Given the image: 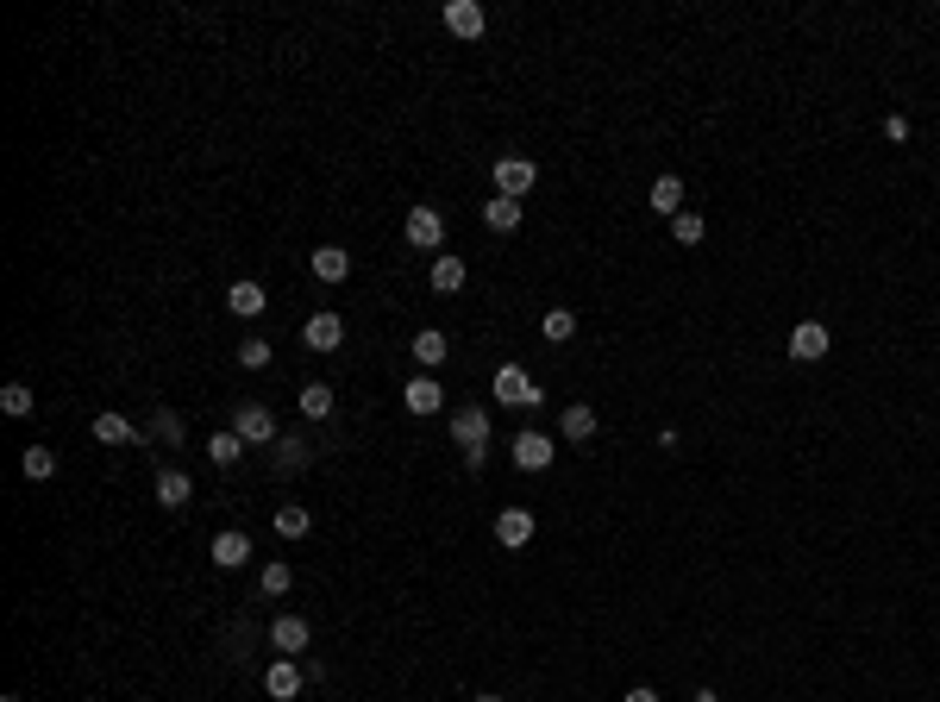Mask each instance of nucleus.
I'll list each match as a JSON object with an SVG mask.
<instances>
[{"mask_svg":"<svg viewBox=\"0 0 940 702\" xmlns=\"http://www.w3.org/2000/svg\"><path fill=\"white\" fill-rule=\"evenodd\" d=\"M671 239H677V245H702V239H709V220H702V214H690V207H684V214L671 220Z\"/></svg>","mask_w":940,"mask_h":702,"instance_id":"27","label":"nucleus"},{"mask_svg":"<svg viewBox=\"0 0 940 702\" xmlns=\"http://www.w3.org/2000/svg\"><path fill=\"white\" fill-rule=\"evenodd\" d=\"M0 408H7L13 420H26L38 402H32V389H26V383H7V389H0Z\"/></svg>","mask_w":940,"mask_h":702,"instance_id":"30","label":"nucleus"},{"mask_svg":"<svg viewBox=\"0 0 940 702\" xmlns=\"http://www.w3.org/2000/svg\"><path fill=\"white\" fill-rule=\"evenodd\" d=\"M207 558H214L220 571H239L245 558H251V540H245V533H220V540H214V552H207Z\"/></svg>","mask_w":940,"mask_h":702,"instance_id":"21","label":"nucleus"},{"mask_svg":"<svg viewBox=\"0 0 940 702\" xmlns=\"http://www.w3.org/2000/svg\"><path fill=\"white\" fill-rule=\"evenodd\" d=\"M276 533H282V540H308V533H314V514L301 508V502H282V508H276Z\"/></svg>","mask_w":940,"mask_h":702,"instance_id":"23","label":"nucleus"},{"mask_svg":"<svg viewBox=\"0 0 940 702\" xmlns=\"http://www.w3.org/2000/svg\"><path fill=\"white\" fill-rule=\"evenodd\" d=\"M402 239H408L414 251H433V257H439V245H445V214H439V207H427V201H420V207H408V220H402Z\"/></svg>","mask_w":940,"mask_h":702,"instance_id":"1","label":"nucleus"},{"mask_svg":"<svg viewBox=\"0 0 940 702\" xmlns=\"http://www.w3.org/2000/svg\"><path fill=\"white\" fill-rule=\"evenodd\" d=\"M151 433L163 439V446H170V439H182V427H176V414H170V408H163V414L151 420Z\"/></svg>","mask_w":940,"mask_h":702,"instance_id":"34","label":"nucleus"},{"mask_svg":"<svg viewBox=\"0 0 940 702\" xmlns=\"http://www.w3.org/2000/svg\"><path fill=\"white\" fill-rule=\"evenodd\" d=\"M621 702H658V690H646V684H633V690H627Z\"/></svg>","mask_w":940,"mask_h":702,"instance_id":"36","label":"nucleus"},{"mask_svg":"<svg viewBox=\"0 0 940 702\" xmlns=\"http://www.w3.org/2000/svg\"><path fill=\"white\" fill-rule=\"evenodd\" d=\"M828 345H834L828 326H821V320H803V326L790 333V358H796V364H821V358H828Z\"/></svg>","mask_w":940,"mask_h":702,"instance_id":"7","label":"nucleus"},{"mask_svg":"<svg viewBox=\"0 0 940 702\" xmlns=\"http://www.w3.org/2000/svg\"><path fill=\"white\" fill-rule=\"evenodd\" d=\"M464 276H470V270H464V257H452V251H439V257H433V289H439V295H458V289H464Z\"/></svg>","mask_w":940,"mask_h":702,"instance_id":"20","label":"nucleus"},{"mask_svg":"<svg viewBox=\"0 0 940 702\" xmlns=\"http://www.w3.org/2000/svg\"><path fill=\"white\" fill-rule=\"evenodd\" d=\"M452 439H458V452H483L489 446V408H458L452 414Z\"/></svg>","mask_w":940,"mask_h":702,"instance_id":"5","label":"nucleus"},{"mask_svg":"<svg viewBox=\"0 0 940 702\" xmlns=\"http://www.w3.org/2000/svg\"><path fill=\"white\" fill-rule=\"evenodd\" d=\"M308 264H314V276H320V283H345V276H351V251H339V245H320V251L308 257Z\"/></svg>","mask_w":940,"mask_h":702,"instance_id":"17","label":"nucleus"},{"mask_svg":"<svg viewBox=\"0 0 940 702\" xmlns=\"http://www.w3.org/2000/svg\"><path fill=\"white\" fill-rule=\"evenodd\" d=\"M232 433H239L245 446H270V439H276V414L264 402H239V408H232Z\"/></svg>","mask_w":940,"mask_h":702,"instance_id":"2","label":"nucleus"},{"mask_svg":"<svg viewBox=\"0 0 940 702\" xmlns=\"http://www.w3.org/2000/svg\"><path fill=\"white\" fill-rule=\"evenodd\" d=\"M301 684H308V671H301L295 659H276V665L264 671V690H270L276 702H289V696H301Z\"/></svg>","mask_w":940,"mask_h":702,"instance_id":"10","label":"nucleus"},{"mask_svg":"<svg viewBox=\"0 0 940 702\" xmlns=\"http://www.w3.org/2000/svg\"><path fill=\"white\" fill-rule=\"evenodd\" d=\"M19 471H26L32 483H44V477L57 471V452H44V446H26V452H19Z\"/></svg>","mask_w":940,"mask_h":702,"instance_id":"29","label":"nucleus"},{"mask_svg":"<svg viewBox=\"0 0 940 702\" xmlns=\"http://www.w3.org/2000/svg\"><path fill=\"white\" fill-rule=\"evenodd\" d=\"M652 214H665V220L684 214V182H677V176H658L652 182Z\"/></svg>","mask_w":940,"mask_h":702,"instance_id":"22","label":"nucleus"},{"mask_svg":"<svg viewBox=\"0 0 940 702\" xmlns=\"http://www.w3.org/2000/svg\"><path fill=\"white\" fill-rule=\"evenodd\" d=\"M94 439H101V446H145V439L132 433V420H126V414H113V408H107V414H94Z\"/></svg>","mask_w":940,"mask_h":702,"instance_id":"14","label":"nucleus"},{"mask_svg":"<svg viewBox=\"0 0 940 702\" xmlns=\"http://www.w3.org/2000/svg\"><path fill=\"white\" fill-rule=\"evenodd\" d=\"M308 640H314V627L301 621V615H276V621H270V646L282 652V659H295V652H308Z\"/></svg>","mask_w":940,"mask_h":702,"instance_id":"8","label":"nucleus"},{"mask_svg":"<svg viewBox=\"0 0 940 702\" xmlns=\"http://www.w3.org/2000/svg\"><path fill=\"white\" fill-rule=\"evenodd\" d=\"M527 540H533V514H527V508H502V514H496V546L521 552Z\"/></svg>","mask_w":940,"mask_h":702,"instance_id":"9","label":"nucleus"},{"mask_svg":"<svg viewBox=\"0 0 940 702\" xmlns=\"http://www.w3.org/2000/svg\"><path fill=\"white\" fill-rule=\"evenodd\" d=\"M402 402H408V414H439V377H414L408 389H402Z\"/></svg>","mask_w":940,"mask_h":702,"instance_id":"19","label":"nucleus"},{"mask_svg":"<svg viewBox=\"0 0 940 702\" xmlns=\"http://www.w3.org/2000/svg\"><path fill=\"white\" fill-rule=\"evenodd\" d=\"M696 702H721V696H715V690H696Z\"/></svg>","mask_w":940,"mask_h":702,"instance_id":"37","label":"nucleus"},{"mask_svg":"<svg viewBox=\"0 0 940 702\" xmlns=\"http://www.w3.org/2000/svg\"><path fill=\"white\" fill-rule=\"evenodd\" d=\"M301 339H308V351H339L345 345V320L339 314H314L308 326H301Z\"/></svg>","mask_w":940,"mask_h":702,"instance_id":"11","label":"nucleus"},{"mask_svg":"<svg viewBox=\"0 0 940 702\" xmlns=\"http://www.w3.org/2000/svg\"><path fill=\"white\" fill-rule=\"evenodd\" d=\"M270 358H276V345H270V339H245V345H239V364H245V370H264Z\"/></svg>","mask_w":940,"mask_h":702,"instance_id":"33","label":"nucleus"},{"mask_svg":"<svg viewBox=\"0 0 940 702\" xmlns=\"http://www.w3.org/2000/svg\"><path fill=\"white\" fill-rule=\"evenodd\" d=\"M558 452H552V439L546 433H521L514 439V464H521V471H546Z\"/></svg>","mask_w":940,"mask_h":702,"instance_id":"13","label":"nucleus"},{"mask_svg":"<svg viewBox=\"0 0 940 702\" xmlns=\"http://www.w3.org/2000/svg\"><path fill=\"white\" fill-rule=\"evenodd\" d=\"M539 333H546L552 345H564V339L577 333V314L571 308H546V314H539Z\"/></svg>","mask_w":940,"mask_h":702,"instance_id":"26","label":"nucleus"},{"mask_svg":"<svg viewBox=\"0 0 940 702\" xmlns=\"http://www.w3.org/2000/svg\"><path fill=\"white\" fill-rule=\"evenodd\" d=\"M157 502L163 508H188L195 502V477L188 471H157Z\"/></svg>","mask_w":940,"mask_h":702,"instance_id":"15","label":"nucleus"},{"mask_svg":"<svg viewBox=\"0 0 940 702\" xmlns=\"http://www.w3.org/2000/svg\"><path fill=\"white\" fill-rule=\"evenodd\" d=\"M884 138H890V145H903V138H909V120H903V113H884Z\"/></svg>","mask_w":940,"mask_h":702,"instance_id":"35","label":"nucleus"},{"mask_svg":"<svg viewBox=\"0 0 940 702\" xmlns=\"http://www.w3.org/2000/svg\"><path fill=\"white\" fill-rule=\"evenodd\" d=\"M333 402H339V395L326 389V383H308V389H301V414H308V420H326V414H333Z\"/></svg>","mask_w":940,"mask_h":702,"instance_id":"28","label":"nucleus"},{"mask_svg":"<svg viewBox=\"0 0 940 702\" xmlns=\"http://www.w3.org/2000/svg\"><path fill=\"white\" fill-rule=\"evenodd\" d=\"M408 351H414V364L433 377V370L445 364V333H439V326H427V333H414V345H408Z\"/></svg>","mask_w":940,"mask_h":702,"instance_id":"18","label":"nucleus"},{"mask_svg":"<svg viewBox=\"0 0 940 702\" xmlns=\"http://www.w3.org/2000/svg\"><path fill=\"white\" fill-rule=\"evenodd\" d=\"M308 464V439H276V471H301Z\"/></svg>","mask_w":940,"mask_h":702,"instance_id":"31","label":"nucleus"},{"mask_svg":"<svg viewBox=\"0 0 940 702\" xmlns=\"http://www.w3.org/2000/svg\"><path fill=\"white\" fill-rule=\"evenodd\" d=\"M0 702H19V696H0Z\"/></svg>","mask_w":940,"mask_h":702,"instance_id":"39","label":"nucleus"},{"mask_svg":"<svg viewBox=\"0 0 940 702\" xmlns=\"http://www.w3.org/2000/svg\"><path fill=\"white\" fill-rule=\"evenodd\" d=\"M207 458H214L220 471H232V464L245 458V439L239 433H214V439H207Z\"/></svg>","mask_w":940,"mask_h":702,"instance_id":"25","label":"nucleus"},{"mask_svg":"<svg viewBox=\"0 0 940 702\" xmlns=\"http://www.w3.org/2000/svg\"><path fill=\"white\" fill-rule=\"evenodd\" d=\"M257 583H264V596H282V590H289V583H295L289 558H276V565H264V577H257Z\"/></svg>","mask_w":940,"mask_h":702,"instance_id":"32","label":"nucleus"},{"mask_svg":"<svg viewBox=\"0 0 940 702\" xmlns=\"http://www.w3.org/2000/svg\"><path fill=\"white\" fill-rule=\"evenodd\" d=\"M533 182H539V163H527V157H496V195H502V201L533 195Z\"/></svg>","mask_w":940,"mask_h":702,"instance_id":"3","label":"nucleus"},{"mask_svg":"<svg viewBox=\"0 0 940 702\" xmlns=\"http://www.w3.org/2000/svg\"><path fill=\"white\" fill-rule=\"evenodd\" d=\"M445 32H452V38H483L489 32V13L477 7V0H445Z\"/></svg>","mask_w":940,"mask_h":702,"instance_id":"6","label":"nucleus"},{"mask_svg":"<svg viewBox=\"0 0 940 702\" xmlns=\"http://www.w3.org/2000/svg\"><path fill=\"white\" fill-rule=\"evenodd\" d=\"M226 308L239 314V320H257V314L270 308V295H264V283H251V276H245V283H232V289H226Z\"/></svg>","mask_w":940,"mask_h":702,"instance_id":"12","label":"nucleus"},{"mask_svg":"<svg viewBox=\"0 0 940 702\" xmlns=\"http://www.w3.org/2000/svg\"><path fill=\"white\" fill-rule=\"evenodd\" d=\"M496 402H508V408H533V402H546V395H539V383L527 377L521 364H502V370H496Z\"/></svg>","mask_w":940,"mask_h":702,"instance_id":"4","label":"nucleus"},{"mask_svg":"<svg viewBox=\"0 0 940 702\" xmlns=\"http://www.w3.org/2000/svg\"><path fill=\"white\" fill-rule=\"evenodd\" d=\"M483 226L489 232H521V201H483Z\"/></svg>","mask_w":940,"mask_h":702,"instance_id":"24","label":"nucleus"},{"mask_svg":"<svg viewBox=\"0 0 940 702\" xmlns=\"http://www.w3.org/2000/svg\"><path fill=\"white\" fill-rule=\"evenodd\" d=\"M477 702H502V696H477Z\"/></svg>","mask_w":940,"mask_h":702,"instance_id":"38","label":"nucleus"},{"mask_svg":"<svg viewBox=\"0 0 940 702\" xmlns=\"http://www.w3.org/2000/svg\"><path fill=\"white\" fill-rule=\"evenodd\" d=\"M558 433L577 439V446H583V439H596V408H590V402H571V408L558 414Z\"/></svg>","mask_w":940,"mask_h":702,"instance_id":"16","label":"nucleus"}]
</instances>
